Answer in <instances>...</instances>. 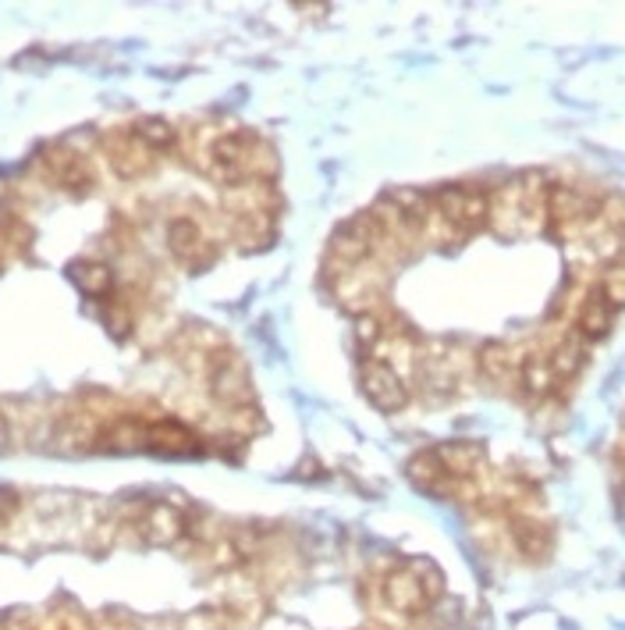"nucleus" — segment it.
I'll return each instance as SVG.
<instances>
[{
  "label": "nucleus",
  "instance_id": "f257e3e1",
  "mask_svg": "<svg viewBox=\"0 0 625 630\" xmlns=\"http://www.w3.org/2000/svg\"><path fill=\"white\" fill-rule=\"evenodd\" d=\"M433 207L458 232H473L491 218V199L477 185H441L438 196H433Z\"/></svg>",
  "mask_w": 625,
  "mask_h": 630
},
{
  "label": "nucleus",
  "instance_id": "f03ea898",
  "mask_svg": "<svg viewBox=\"0 0 625 630\" xmlns=\"http://www.w3.org/2000/svg\"><path fill=\"white\" fill-rule=\"evenodd\" d=\"M380 595H384V606L391 613H402V616H409V620H416V616H424L430 609L433 587L419 578L416 570L402 567V570L388 573L384 584H380Z\"/></svg>",
  "mask_w": 625,
  "mask_h": 630
},
{
  "label": "nucleus",
  "instance_id": "7ed1b4c3",
  "mask_svg": "<svg viewBox=\"0 0 625 630\" xmlns=\"http://www.w3.org/2000/svg\"><path fill=\"white\" fill-rule=\"evenodd\" d=\"M359 388H363V396L384 413H395L409 403L405 381L399 378L395 367L384 364V360H366V364L359 367Z\"/></svg>",
  "mask_w": 625,
  "mask_h": 630
},
{
  "label": "nucleus",
  "instance_id": "20e7f679",
  "mask_svg": "<svg viewBox=\"0 0 625 630\" xmlns=\"http://www.w3.org/2000/svg\"><path fill=\"white\" fill-rule=\"evenodd\" d=\"M380 232V228H377ZM373 225H370V218H356L352 225H345V228H338V235L331 239V257L334 261H342V264H348V267H356V264H363L366 257H370V250H373Z\"/></svg>",
  "mask_w": 625,
  "mask_h": 630
},
{
  "label": "nucleus",
  "instance_id": "39448f33",
  "mask_svg": "<svg viewBox=\"0 0 625 630\" xmlns=\"http://www.w3.org/2000/svg\"><path fill=\"white\" fill-rule=\"evenodd\" d=\"M146 449L160 452V456H196L203 446H199V435L188 432L185 424L157 421V424H149V432H146Z\"/></svg>",
  "mask_w": 625,
  "mask_h": 630
},
{
  "label": "nucleus",
  "instance_id": "423d86ee",
  "mask_svg": "<svg viewBox=\"0 0 625 630\" xmlns=\"http://www.w3.org/2000/svg\"><path fill=\"white\" fill-rule=\"evenodd\" d=\"M139 531H143V538L149 545L168 548V545H174L185 534V517L171 502H154V506L146 509Z\"/></svg>",
  "mask_w": 625,
  "mask_h": 630
},
{
  "label": "nucleus",
  "instance_id": "0eeeda50",
  "mask_svg": "<svg viewBox=\"0 0 625 630\" xmlns=\"http://www.w3.org/2000/svg\"><path fill=\"white\" fill-rule=\"evenodd\" d=\"M111 165L121 179H135V175H143V171H149V165H154V150L135 136V132H121V136H114L111 143Z\"/></svg>",
  "mask_w": 625,
  "mask_h": 630
},
{
  "label": "nucleus",
  "instance_id": "6e6552de",
  "mask_svg": "<svg viewBox=\"0 0 625 630\" xmlns=\"http://www.w3.org/2000/svg\"><path fill=\"white\" fill-rule=\"evenodd\" d=\"M405 477L413 481V488L427 492V495H444L448 488L455 485V477L448 474V467L441 463V456L427 449V452H416L409 463H405Z\"/></svg>",
  "mask_w": 625,
  "mask_h": 630
},
{
  "label": "nucleus",
  "instance_id": "1a4fd4ad",
  "mask_svg": "<svg viewBox=\"0 0 625 630\" xmlns=\"http://www.w3.org/2000/svg\"><path fill=\"white\" fill-rule=\"evenodd\" d=\"M210 392L221 399V403H228V407L249 403V399H253V385L246 378V367L235 364L231 356H224L221 364L210 371Z\"/></svg>",
  "mask_w": 625,
  "mask_h": 630
},
{
  "label": "nucleus",
  "instance_id": "9d476101",
  "mask_svg": "<svg viewBox=\"0 0 625 630\" xmlns=\"http://www.w3.org/2000/svg\"><path fill=\"white\" fill-rule=\"evenodd\" d=\"M593 214V204L583 193L568 190V185H554L548 190V218L554 228H579Z\"/></svg>",
  "mask_w": 625,
  "mask_h": 630
},
{
  "label": "nucleus",
  "instance_id": "9b49d317",
  "mask_svg": "<svg viewBox=\"0 0 625 630\" xmlns=\"http://www.w3.org/2000/svg\"><path fill=\"white\" fill-rule=\"evenodd\" d=\"M168 246L171 253L179 257L182 264H199L203 257H210L207 250V235H203V228L193 221V218H179L168 225Z\"/></svg>",
  "mask_w": 625,
  "mask_h": 630
},
{
  "label": "nucleus",
  "instance_id": "f8f14e48",
  "mask_svg": "<svg viewBox=\"0 0 625 630\" xmlns=\"http://www.w3.org/2000/svg\"><path fill=\"white\" fill-rule=\"evenodd\" d=\"M441 456V463L448 467V474L455 481H469L473 474L483 467V446L480 441H469V438H458V441H444V446L433 449Z\"/></svg>",
  "mask_w": 625,
  "mask_h": 630
},
{
  "label": "nucleus",
  "instance_id": "ddd939ff",
  "mask_svg": "<svg viewBox=\"0 0 625 630\" xmlns=\"http://www.w3.org/2000/svg\"><path fill=\"white\" fill-rule=\"evenodd\" d=\"M47 165H50L53 175H58V182L64 185V190L83 193L93 185L89 165L75 150H68V146H53V150H47Z\"/></svg>",
  "mask_w": 625,
  "mask_h": 630
},
{
  "label": "nucleus",
  "instance_id": "4468645a",
  "mask_svg": "<svg viewBox=\"0 0 625 630\" xmlns=\"http://www.w3.org/2000/svg\"><path fill=\"white\" fill-rule=\"evenodd\" d=\"M384 207L395 210L402 232H416V228L427 225L430 210H433V199H430L427 193H419V190H395Z\"/></svg>",
  "mask_w": 625,
  "mask_h": 630
},
{
  "label": "nucleus",
  "instance_id": "2eb2a0df",
  "mask_svg": "<svg viewBox=\"0 0 625 630\" xmlns=\"http://www.w3.org/2000/svg\"><path fill=\"white\" fill-rule=\"evenodd\" d=\"M68 281H72L78 292H86V296L100 300V296H111L114 271L100 261H75L72 267H68Z\"/></svg>",
  "mask_w": 625,
  "mask_h": 630
},
{
  "label": "nucleus",
  "instance_id": "dca6fc26",
  "mask_svg": "<svg viewBox=\"0 0 625 630\" xmlns=\"http://www.w3.org/2000/svg\"><path fill=\"white\" fill-rule=\"evenodd\" d=\"M611 320H615V306H611L601 292H590L587 300L579 306V317H576V331L583 335L587 342L593 339H604L611 331Z\"/></svg>",
  "mask_w": 625,
  "mask_h": 630
},
{
  "label": "nucleus",
  "instance_id": "f3484780",
  "mask_svg": "<svg viewBox=\"0 0 625 630\" xmlns=\"http://www.w3.org/2000/svg\"><path fill=\"white\" fill-rule=\"evenodd\" d=\"M548 360H551L554 378H576L579 367L587 364V339H583L579 331L565 335V339L551 350V356H548Z\"/></svg>",
  "mask_w": 625,
  "mask_h": 630
},
{
  "label": "nucleus",
  "instance_id": "a211bd4d",
  "mask_svg": "<svg viewBox=\"0 0 625 630\" xmlns=\"http://www.w3.org/2000/svg\"><path fill=\"white\" fill-rule=\"evenodd\" d=\"M480 374L487 381L505 385L508 378H515V356L505 342H487L480 350Z\"/></svg>",
  "mask_w": 625,
  "mask_h": 630
},
{
  "label": "nucleus",
  "instance_id": "6ab92c4d",
  "mask_svg": "<svg viewBox=\"0 0 625 630\" xmlns=\"http://www.w3.org/2000/svg\"><path fill=\"white\" fill-rule=\"evenodd\" d=\"M146 432L149 424L139 421H118L111 432L103 438V449H114V452H139L146 449Z\"/></svg>",
  "mask_w": 625,
  "mask_h": 630
},
{
  "label": "nucleus",
  "instance_id": "aec40b11",
  "mask_svg": "<svg viewBox=\"0 0 625 630\" xmlns=\"http://www.w3.org/2000/svg\"><path fill=\"white\" fill-rule=\"evenodd\" d=\"M519 381L529 396H543V392H551V385H554V371H551V360L548 356H526V364L519 371Z\"/></svg>",
  "mask_w": 625,
  "mask_h": 630
},
{
  "label": "nucleus",
  "instance_id": "412c9836",
  "mask_svg": "<svg viewBox=\"0 0 625 630\" xmlns=\"http://www.w3.org/2000/svg\"><path fill=\"white\" fill-rule=\"evenodd\" d=\"M512 534H515V545H519L526 556H543V553H548V545H551L548 528H540L537 520H526V517L515 520Z\"/></svg>",
  "mask_w": 625,
  "mask_h": 630
},
{
  "label": "nucleus",
  "instance_id": "4be33fe9",
  "mask_svg": "<svg viewBox=\"0 0 625 630\" xmlns=\"http://www.w3.org/2000/svg\"><path fill=\"white\" fill-rule=\"evenodd\" d=\"M132 132L149 146V150H164V146L179 140V132H174V125L164 122V118H139V122L132 125Z\"/></svg>",
  "mask_w": 625,
  "mask_h": 630
},
{
  "label": "nucleus",
  "instance_id": "5701e85b",
  "mask_svg": "<svg viewBox=\"0 0 625 630\" xmlns=\"http://www.w3.org/2000/svg\"><path fill=\"white\" fill-rule=\"evenodd\" d=\"M601 296L615 306V311H622L625 306V261H611L604 267V275H601Z\"/></svg>",
  "mask_w": 625,
  "mask_h": 630
},
{
  "label": "nucleus",
  "instance_id": "b1692460",
  "mask_svg": "<svg viewBox=\"0 0 625 630\" xmlns=\"http://www.w3.org/2000/svg\"><path fill=\"white\" fill-rule=\"evenodd\" d=\"M380 320H377V314H363L359 320H356V339L363 342V346H373L377 339H380Z\"/></svg>",
  "mask_w": 625,
  "mask_h": 630
},
{
  "label": "nucleus",
  "instance_id": "393cba45",
  "mask_svg": "<svg viewBox=\"0 0 625 630\" xmlns=\"http://www.w3.org/2000/svg\"><path fill=\"white\" fill-rule=\"evenodd\" d=\"M15 506H19V499L11 492H0V524H4V520L15 513Z\"/></svg>",
  "mask_w": 625,
  "mask_h": 630
}]
</instances>
